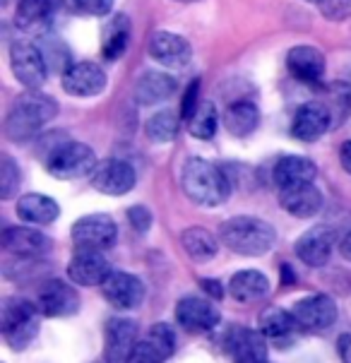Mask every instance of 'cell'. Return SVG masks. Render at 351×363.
Listing matches in <instances>:
<instances>
[{
	"label": "cell",
	"instance_id": "24",
	"mask_svg": "<svg viewBox=\"0 0 351 363\" xmlns=\"http://www.w3.org/2000/svg\"><path fill=\"white\" fill-rule=\"evenodd\" d=\"M174 91H176L174 77L159 70H150L135 82V101L143 104V106H154V104L166 101Z\"/></svg>",
	"mask_w": 351,
	"mask_h": 363
},
{
	"label": "cell",
	"instance_id": "27",
	"mask_svg": "<svg viewBox=\"0 0 351 363\" xmlns=\"http://www.w3.org/2000/svg\"><path fill=\"white\" fill-rule=\"evenodd\" d=\"M229 291L231 296L241 303H250V301H257L262 296H267L269 291V279L257 269H241L231 277L229 281Z\"/></svg>",
	"mask_w": 351,
	"mask_h": 363
},
{
	"label": "cell",
	"instance_id": "8",
	"mask_svg": "<svg viewBox=\"0 0 351 363\" xmlns=\"http://www.w3.org/2000/svg\"><path fill=\"white\" fill-rule=\"evenodd\" d=\"M135 183H138L135 169L123 159L99 162L94 174H91V188L104 195H126L135 188Z\"/></svg>",
	"mask_w": 351,
	"mask_h": 363
},
{
	"label": "cell",
	"instance_id": "18",
	"mask_svg": "<svg viewBox=\"0 0 351 363\" xmlns=\"http://www.w3.org/2000/svg\"><path fill=\"white\" fill-rule=\"evenodd\" d=\"M138 325L126 318H113L106 325V342H104V354L108 363H126L133 349L138 347Z\"/></svg>",
	"mask_w": 351,
	"mask_h": 363
},
{
	"label": "cell",
	"instance_id": "17",
	"mask_svg": "<svg viewBox=\"0 0 351 363\" xmlns=\"http://www.w3.org/2000/svg\"><path fill=\"white\" fill-rule=\"evenodd\" d=\"M332 123L330 108L323 104H303L299 106V111L294 113L291 121V135L301 143H316L328 133Z\"/></svg>",
	"mask_w": 351,
	"mask_h": 363
},
{
	"label": "cell",
	"instance_id": "39",
	"mask_svg": "<svg viewBox=\"0 0 351 363\" xmlns=\"http://www.w3.org/2000/svg\"><path fill=\"white\" fill-rule=\"evenodd\" d=\"M198 108H200V79H195V82L188 84L186 96H183V101H181V118L190 121Z\"/></svg>",
	"mask_w": 351,
	"mask_h": 363
},
{
	"label": "cell",
	"instance_id": "10",
	"mask_svg": "<svg viewBox=\"0 0 351 363\" xmlns=\"http://www.w3.org/2000/svg\"><path fill=\"white\" fill-rule=\"evenodd\" d=\"M63 89L70 96H96L106 87V72L96 63L82 60V63H70L63 70Z\"/></svg>",
	"mask_w": 351,
	"mask_h": 363
},
{
	"label": "cell",
	"instance_id": "4",
	"mask_svg": "<svg viewBox=\"0 0 351 363\" xmlns=\"http://www.w3.org/2000/svg\"><path fill=\"white\" fill-rule=\"evenodd\" d=\"M99 166L96 155L91 152V147L82 143H63L53 147L51 155L46 157V169L53 178L60 181H72V178H82L94 174V169Z\"/></svg>",
	"mask_w": 351,
	"mask_h": 363
},
{
	"label": "cell",
	"instance_id": "14",
	"mask_svg": "<svg viewBox=\"0 0 351 363\" xmlns=\"http://www.w3.org/2000/svg\"><path fill=\"white\" fill-rule=\"evenodd\" d=\"M267 337L248 328H233L229 332V356L233 363H269L267 361Z\"/></svg>",
	"mask_w": 351,
	"mask_h": 363
},
{
	"label": "cell",
	"instance_id": "35",
	"mask_svg": "<svg viewBox=\"0 0 351 363\" xmlns=\"http://www.w3.org/2000/svg\"><path fill=\"white\" fill-rule=\"evenodd\" d=\"M20 169L15 166V162H12L10 157H3L0 159V198L8 200L15 195V190L20 188Z\"/></svg>",
	"mask_w": 351,
	"mask_h": 363
},
{
	"label": "cell",
	"instance_id": "46",
	"mask_svg": "<svg viewBox=\"0 0 351 363\" xmlns=\"http://www.w3.org/2000/svg\"><path fill=\"white\" fill-rule=\"evenodd\" d=\"M181 3H198V0H181Z\"/></svg>",
	"mask_w": 351,
	"mask_h": 363
},
{
	"label": "cell",
	"instance_id": "12",
	"mask_svg": "<svg viewBox=\"0 0 351 363\" xmlns=\"http://www.w3.org/2000/svg\"><path fill=\"white\" fill-rule=\"evenodd\" d=\"M104 296L111 306L121 311L138 308L145 298V284L135 274L128 272H111L101 284Z\"/></svg>",
	"mask_w": 351,
	"mask_h": 363
},
{
	"label": "cell",
	"instance_id": "7",
	"mask_svg": "<svg viewBox=\"0 0 351 363\" xmlns=\"http://www.w3.org/2000/svg\"><path fill=\"white\" fill-rule=\"evenodd\" d=\"M72 241L79 248H91V250H101L116 243L118 229H116V221L106 217V214H87V217L77 219L72 224Z\"/></svg>",
	"mask_w": 351,
	"mask_h": 363
},
{
	"label": "cell",
	"instance_id": "31",
	"mask_svg": "<svg viewBox=\"0 0 351 363\" xmlns=\"http://www.w3.org/2000/svg\"><path fill=\"white\" fill-rule=\"evenodd\" d=\"M181 245L195 262H207L209 257H214L219 250L217 238H214L207 229H202V226H193V229L183 231L181 233Z\"/></svg>",
	"mask_w": 351,
	"mask_h": 363
},
{
	"label": "cell",
	"instance_id": "21",
	"mask_svg": "<svg viewBox=\"0 0 351 363\" xmlns=\"http://www.w3.org/2000/svg\"><path fill=\"white\" fill-rule=\"evenodd\" d=\"M279 202L289 214H294V217L311 219V217H316L320 212V207H323V193H320L313 183H303V186L282 188Z\"/></svg>",
	"mask_w": 351,
	"mask_h": 363
},
{
	"label": "cell",
	"instance_id": "40",
	"mask_svg": "<svg viewBox=\"0 0 351 363\" xmlns=\"http://www.w3.org/2000/svg\"><path fill=\"white\" fill-rule=\"evenodd\" d=\"M128 219H130L133 229H138L140 233L150 231V226H152V214H150V209H145V207H130L128 209Z\"/></svg>",
	"mask_w": 351,
	"mask_h": 363
},
{
	"label": "cell",
	"instance_id": "13",
	"mask_svg": "<svg viewBox=\"0 0 351 363\" xmlns=\"http://www.w3.org/2000/svg\"><path fill=\"white\" fill-rule=\"evenodd\" d=\"M111 274L108 260L101 255V250L79 248L67 264V277L79 286H96L104 284V279Z\"/></svg>",
	"mask_w": 351,
	"mask_h": 363
},
{
	"label": "cell",
	"instance_id": "42",
	"mask_svg": "<svg viewBox=\"0 0 351 363\" xmlns=\"http://www.w3.org/2000/svg\"><path fill=\"white\" fill-rule=\"evenodd\" d=\"M340 164H342V169L347 171V174H351V140L340 147Z\"/></svg>",
	"mask_w": 351,
	"mask_h": 363
},
{
	"label": "cell",
	"instance_id": "47",
	"mask_svg": "<svg viewBox=\"0 0 351 363\" xmlns=\"http://www.w3.org/2000/svg\"><path fill=\"white\" fill-rule=\"evenodd\" d=\"M308 3H318V0H308Z\"/></svg>",
	"mask_w": 351,
	"mask_h": 363
},
{
	"label": "cell",
	"instance_id": "5",
	"mask_svg": "<svg viewBox=\"0 0 351 363\" xmlns=\"http://www.w3.org/2000/svg\"><path fill=\"white\" fill-rule=\"evenodd\" d=\"M3 337L12 349H24L39 330V308L24 298H8L3 306Z\"/></svg>",
	"mask_w": 351,
	"mask_h": 363
},
{
	"label": "cell",
	"instance_id": "23",
	"mask_svg": "<svg viewBox=\"0 0 351 363\" xmlns=\"http://www.w3.org/2000/svg\"><path fill=\"white\" fill-rule=\"evenodd\" d=\"M318 176V169L311 159L291 155V157H282L274 166V183L282 188H294V186H303V183H313Z\"/></svg>",
	"mask_w": 351,
	"mask_h": 363
},
{
	"label": "cell",
	"instance_id": "25",
	"mask_svg": "<svg viewBox=\"0 0 351 363\" xmlns=\"http://www.w3.org/2000/svg\"><path fill=\"white\" fill-rule=\"evenodd\" d=\"M17 214H20L22 221H32V224H51V221L58 219L60 207L58 202L48 195L41 193H29L22 195L17 200Z\"/></svg>",
	"mask_w": 351,
	"mask_h": 363
},
{
	"label": "cell",
	"instance_id": "15",
	"mask_svg": "<svg viewBox=\"0 0 351 363\" xmlns=\"http://www.w3.org/2000/svg\"><path fill=\"white\" fill-rule=\"evenodd\" d=\"M219 311L212 306V301L186 296L178 301L176 306V320L188 332H209L219 325Z\"/></svg>",
	"mask_w": 351,
	"mask_h": 363
},
{
	"label": "cell",
	"instance_id": "19",
	"mask_svg": "<svg viewBox=\"0 0 351 363\" xmlns=\"http://www.w3.org/2000/svg\"><path fill=\"white\" fill-rule=\"evenodd\" d=\"M335 241V231L330 226H313L296 241V255L308 267H323L330 260Z\"/></svg>",
	"mask_w": 351,
	"mask_h": 363
},
{
	"label": "cell",
	"instance_id": "9",
	"mask_svg": "<svg viewBox=\"0 0 351 363\" xmlns=\"http://www.w3.org/2000/svg\"><path fill=\"white\" fill-rule=\"evenodd\" d=\"M294 318L299 328L308 332H323L335 325L337 320V303L325 294H313V296L301 298L294 306Z\"/></svg>",
	"mask_w": 351,
	"mask_h": 363
},
{
	"label": "cell",
	"instance_id": "38",
	"mask_svg": "<svg viewBox=\"0 0 351 363\" xmlns=\"http://www.w3.org/2000/svg\"><path fill=\"white\" fill-rule=\"evenodd\" d=\"M72 5L87 17H104L113 10V0H72Z\"/></svg>",
	"mask_w": 351,
	"mask_h": 363
},
{
	"label": "cell",
	"instance_id": "34",
	"mask_svg": "<svg viewBox=\"0 0 351 363\" xmlns=\"http://www.w3.org/2000/svg\"><path fill=\"white\" fill-rule=\"evenodd\" d=\"M147 340H150L154 344V349H157V352L164 356V361L169 359V356L174 354V349H176V335H174V330H171L166 323L152 325Z\"/></svg>",
	"mask_w": 351,
	"mask_h": 363
},
{
	"label": "cell",
	"instance_id": "6",
	"mask_svg": "<svg viewBox=\"0 0 351 363\" xmlns=\"http://www.w3.org/2000/svg\"><path fill=\"white\" fill-rule=\"evenodd\" d=\"M10 65L15 77L32 91H36L46 82L48 60L44 51L39 46L29 44V41H15L10 46Z\"/></svg>",
	"mask_w": 351,
	"mask_h": 363
},
{
	"label": "cell",
	"instance_id": "30",
	"mask_svg": "<svg viewBox=\"0 0 351 363\" xmlns=\"http://www.w3.org/2000/svg\"><path fill=\"white\" fill-rule=\"evenodd\" d=\"M299 328L296 318H294V313H289L284 308H267L262 311L260 315V332L267 340L272 342H282V340H289V337L294 335Z\"/></svg>",
	"mask_w": 351,
	"mask_h": 363
},
{
	"label": "cell",
	"instance_id": "11",
	"mask_svg": "<svg viewBox=\"0 0 351 363\" xmlns=\"http://www.w3.org/2000/svg\"><path fill=\"white\" fill-rule=\"evenodd\" d=\"M36 308L46 318H67L79 308V296L67 281L51 279L39 289Z\"/></svg>",
	"mask_w": 351,
	"mask_h": 363
},
{
	"label": "cell",
	"instance_id": "41",
	"mask_svg": "<svg viewBox=\"0 0 351 363\" xmlns=\"http://www.w3.org/2000/svg\"><path fill=\"white\" fill-rule=\"evenodd\" d=\"M337 352H340L342 363H351V332L340 337V342H337Z\"/></svg>",
	"mask_w": 351,
	"mask_h": 363
},
{
	"label": "cell",
	"instance_id": "44",
	"mask_svg": "<svg viewBox=\"0 0 351 363\" xmlns=\"http://www.w3.org/2000/svg\"><path fill=\"white\" fill-rule=\"evenodd\" d=\"M340 253H342V257H347V260L351 262V231L347 233V236L342 238V243H340Z\"/></svg>",
	"mask_w": 351,
	"mask_h": 363
},
{
	"label": "cell",
	"instance_id": "16",
	"mask_svg": "<svg viewBox=\"0 0 351 363\" xmlns=\"http://www.w3.org/2000/svg\"><path fill=\"white\" fill-rule=\"evenodd\" d=\"M150 55L164 67H186L193 60V46L178 34L157 32L150 39Z\"/></svg>",
	"mask_w": 351,
	"mask_h": 363
},
{
	"label": "cell",
	"instance_id": "33",
	"mask_svg": "<svg viewBox=\"0 0 351 363\" xmlns=\"http://www.w3.org/2000/svg\"><path fill=\"white\" fill-rule=\"evenodd\" d=\"M217 125H219V116L217 108L212 104H200V108L195 111V116L188 121V130L193 138L198 140H209L217 135Z\"/></svg>",
	"mask_w": 351,
	"mask_h": 363
},
{
	"label": "cell",
	"instance_id": "45",
	"mask_svg": "<svg viewBox=\"0 0 351 363\" xmlns=\"http://www.w3.org/2000/svg\"><path fill=\"white\" fill-rule=\"evenodd\" d=\"M282 274H284V279H282L284 284H294V269L291 267H286L284 264V267H282Z\"/></svg>",
	"mask_w": 351,
	"mask_h": 363
},
{
	"label": "cell",
	"instance_id": "48",
	"mask_svg": "<svg viewBox=\"0 0 351 363\" xmlns=\"http://www.w3.org/2000/svg\"><path fill=\"white\" fill-rule=\"evenodd\" d=\"M3 5H8V0H3Z\"/></svg>",
	"mask_w": 351,
	"mask_h": 363
},
{
	"label": "cell",
	"instance_id": "22",
	"mask_svg": "<svg viewBox=\"0 0 351 363\" xmlns=\"http://www.w3.org/2000/svg\"><path fill=\"white\" fill-rule=\"evenodd\" d=\"M3 245L5 250L17 257H41L48 253L51 241L44 233H39L36 229H27V226H12L5 229L3 233Z\"/></svg>",
	"mask_w": 351,
	"mask_h": 363
},
{
	"label": "cell",
	"instance_id": "28",
	"mask_svg": "<svg viewBox=\"0 0 351 363\" xmlns=\"http://www.w3.org/2000/svg\"><path fill=\"white\" fill-rule=\"evenodd\" d=\"M51 0H20L15 12V24L22 32H44L51 22Z\"/></svg>",
	"mask_w": 351,
	"mask_h": 363
},
{
	"label": "cell",
	"instance_id": "36",
	"mask_svg": "<svg viewBox=\"0 0 351 363\" xmlns=\"http://www.w3.org/2000/svg\"><path fill=\"white\" fill-rule=\"evenodd\" d=\"M318 8L330 22H344L351 17V0H318Z\"/></svg>",
	"mask_w": 351,
	"mask_h": 363
},
{
	"label": "cell",
	"instance_id": "26",
	"mask_svg": "<svg viewBox=\"0 0 351 363\" xmlns=\"http://www.w3.org/2000/svg\"><path fill=\"white\" fill-rule=\"evenodd\" d=\"M224 125L233 138H248L260 125V111L252 101H233L224 113Z\"/></svg>",
	"mask_w": 351,
	"mask_h": 363
},
{
	"label": "cell",
	"instance_id": "43",
	"mask_svg": "<svg viewBox=\"0 0 351 363\" xmlns=\"http://www.w3.org/2000/svg\"><path fill=\"white\" fill-rule=\"evenodd\" d=\"M202 286H205V291H207V294H212L214 298H221V286H219V281H209V279H205V281H202Z\"/></svg>",
	"mask_w": 351,
	"mask_h": 363
},
{
	"label": "cell",
	"instance_id": "32",
	"mask_svg": "<svg viewBox=\"0 0 351 363\" xmlns=\"http://www.w3.org/2000/svg\"><path fill=\"white\" fill-rule=\"evenodd\" d=\"M145 130L152 143H159V145L171 143L178 133V116H174L171 111H157V113L147 121Z\"/></svg>",
	"mask_w": 351,
	"mask_h": 363
},
{
	"label": "cell",
	"instance_id": "3",
	"mask_svg": "<svg viewBox=\"0 0 351 363\" xmlns=\"http://www.w3.org/2000/svg\"><path fill=\"white\" fill-rule=\"evenodd\" d=\"M221 243L238 255H264L274 248L277 231L267 221L257 217H233L226 219L219 229Z\"/></svg>",
	"mask_w": 351,
	"mask_h": 363
},
{
	"label": "cell",
	"instance_id": "29",
	"mask_svg": "<svg viewBox=\"0 0 351 363\" xmlns=\"http://www.w3.org/2000/svg\"><path fill=\"white\" fill-rule=\"evenodd\" d=\"M130 44V20L126 15H116L101 34V53L106 60H118Z\"/></svg>",
	"mask_w": 351,
	"mask_h": 363
},
{
	"label": "cell",
	"instance_id": "2",
	"mask_svg": "<svg viewBox=\"0 0 351 363\" xmlns=\"http://www.w3.org/2000/svg\"><path fill=\"white\" fill-rule=\"evenodd\" d=\"M55 113H58V106L51 96L39 94V91H27L12 104L8 118H5V135L15 143L32 140Z\"/></svg>",
	"mask_w": 351,
	"mask_h": 363
},
{
	"label": "cell",
	"instance_id": "1",
	"mask_svg": "<svg viewBox=\"0 0 351 363\" xmlns=\"http://www.w3.org/2000/svg\"><path fill=\"white\" fill-rule=\"evenodd\" d=\"M181 186L190 200L205 207L221 205L231 193V183L224 171H221L217 164L207 162V159H200V157H193L183 164Z\"/></svg>",
	"mask_w": 351,
	"mask_h": 363
},
{
	"label": "cell",
	"instance_id": "20",
	"mask_svg": "<svg viewBox=\"0 0 351 363\" xmlns=\"http://www.w3.org/2000/svg\"><path fill=\"white\" fill-rule=\"evenodd\" d=\"M286 67L306 84H320L325 75V58L316 46H294L286 55Z\"/></svg>",
	"mask_w": 351,
	"mask_h": 363
},
{
	"label": "cell",
	"instance_id": "37",
	"mask_svg": "<svg viewBox=\"0 0 351 363\" xmlns=\"http://www.w3.org/2000/svg\"><path fill=\"white\" fill-rule=\"evenodd\" d=\"M126 363H164V356L154 349V344L150 340L138 342V347L133 349V354L128 356Z\"/></svg>",
	"mask_w": 351,
	"mask_h": 363
}]
</instances>
